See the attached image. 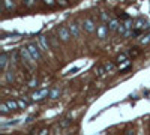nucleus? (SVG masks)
I'll use <instances>...</instances> for the list:
<instances>
[{
    "instance_id": "nucleus-1",
    "label": "nucleus",
    "mask_w": 150,
    "mask_h": 135,
    "mask_svg": "<svg viewBox=\"0 0 150 135\" xmlns=\"http://www.w3.org/2000/svg\"><path fill=\"white\" fill-rule=\"evenodd\" d=\"M50 92H51V89H48V87H45V89H41V90H36L35 93H32V101L33 102H39V101H42V99H45V98H48L50 96Z\"/></svg>"
},
{
    "instance_id": "nucleus-2",
    "label": "nucleus",
    "mask_w": 150,
    "mask_h": 135,
    "mask_svg": "<svg viewBox=\"0 0 150 135\" xmlns=\"http://www.w3.org/2000/svg\"><path fill=\"white\" fill-rule=\"evenodd\" d=\"M20 56H21V59L24 60V63L27 65V68H33V65L36 63L35 60H33V57H32V54L29 53L27 47H26V48H24V47L21 48V50H20Z\"/></svg>"
},
{
    "instance_id": "nucleus-3",
    "label": "nucleus",
    "mask_w": 150,
    "mask_h": 135,
    "mask_svg": "<svg viewBox=\"0 0 150 135\" xmlns=\"http://www.w3.org/2000/svg\"><path fill=\"white\" fill-rule=\"evenodd\" d=\"M27 50H29V53L32 54V57H33L35 62H39V60L42 59V57H41V48H39V45L29 44V45H27Z\"/></svg>"
},
{
    "instance_id": "nucleus-4",
    "label": "nucleus",
    "mask_w": 150,
    "mask_h": 135,
    "mask_svg": "<svg viewBox=\"0 0 150 135\" xmlns=\"http://www.w3.org/2000/svg\"><path fill=\"white\" fill-rule=\"evenodd\" d=\"M57 35H59V39L63 42H68L71 39V32H69V27L66 26H60L57 29Z\"/></svg>"
},
{
    "instance_id": "nucleus-5",
    "label": "nucleus",
    "mask_w": 150,
    "mask_h": 135,
    "mask_svg": "<svg viewBox=\"0 0 150 135\" xmlns=\"http://www.w3.org/2000/svg\"><path fill=\"white\" fill-rule=\"evenodd\" d=\"M86 32H89V33H93L98 27L95 26V23H93V20L92 18H86L84 21H83V26H81Z\"/></svg>"
},
{
    "instance_id": "nucleus-6",
    "label": "nucleus",
    "mask_w": 150,
    "mask_h": 135,
    "mask_svg": "<svg viewBox=\"0 0 150 135\" xmlns=\"http://www.w3.org/2000/svg\"><path fill=\"white\" fill-rule=\"evenodd\" d=\"M38 45H39V48L42 51H45V53L50 51V42H48L47 36H39V38H38Z\"/></svg>"
},
{
    "instance_id": "nucleus-7",
    "label": "nucleus",
    "mask_w": 150,
    "mask_h": 135,
    "mask_svg": "<svg viewBox=\"0 0 150 135\" xmlns=\"http://www.w3.org/2000/svg\"><path fill=\"white\" fill-rule=\"evenodd\" d=\"M108 26H105V24H101V26H98L96 29V33H98V38L99 39H105L107 35H108Z\"/></svg>"
},
{
    "instance_id": "nucleus-8",
    "label": "nucleus",
    "mask_w": 150,
    "mask_h": 135,
    "mask_svg": "<svg viewBox=\"0 0 150 135\" xmlns=\"http://www.w3.org/2000/svg\"><path fill=\"white\" fill-rule=\"evenodd\" d=\"M69 32H71L72 38H80V36H81V30H80V26H78L77 23L69 24Z\"/></svg>"
},
{
    "instance_id": "nucleus-9",
    "label": "nucleus",
    "mask_w": 150,
    "mask_h": 135,
    "mask_svg": "<svg viewBox=\"0 0 150 135\" xmlns=\"http://www.w3.org/2000/svg\"><path fill=\"white\" fill-rule=\"evenodd\" d=\"M147 27H150L149 24L143 20V18H138L135 23H134V29L135 30H144V29H147Z\"/></svg>"
},
{
    "instance_id": "nucleus-10",
    "label": "nucleus",
    "mask_w": 150,
    "mask_h": 135,
    "mask_svg": "<svg viewBox=\"0 0 150 135\" xmlns=\"http://www.w3.org/2000/svg\"><path fill=\"white\" fill-rule=\"evenodd\" d=\"M120 24H122V23H119L117 18H111V21L108 23V29H110L111 32H117V29L120 27Z\"/></svg>"
},
{
    "instance_id": "nucleus-11",
    "label": "nucleus",
    "mask_w": 150,
    "mask_h": 135,
    "mask_svg": "<svg viewBox=\"0 0 150 135\" xmlns=\"http://www.w3.org/2000/svg\"><path fill=\"white\" fill-rule=\"evenodd\" d=\"M8 62H9V59H8V56L3 53L2 56H0V69H2V71H6V68H8Z\"/></svg>"
},
{
    "instance_id": "nucleus-12",
    "label": "nucleus",
    "mask_w": 150,
    "mask_h": 135,
    "mask_svg": "<svg viewBox=\"0 0 150 135\" xmlns=\"http://www.w3.org/2000/svg\"><path fill=\"white\" fill-rule=\"evenodd\" d=\"M6 105H8V108L11 110V111H17V110H20L18 108V102L14 101V99H8L6 101Z\"/></svg>"
},
{
    "instance_id": "nucleus-13",
    "label": "nucleus",
    "mask_w": 150,
    "mask_h": 135,
    "mask_svg": "<svg viewBox=\"0 0 150 135\" xmlns=\"http://www.w3.org/2000/svg\"><path fill=\"white\" fill-rule=\"evenodd\" d=\"M60 93H62L60 87H54V89H51V92H50V99H57V98L60 96Z\"/></svg>"
},
{
    "instance_id": "nucleus-14",
    "label": "nucleus",
    "mask_w": 150,
    "mask_h": 135,
    "mask_svg": "<svg viewBox=\"0 0 150 135\" xmlns=\"http://www.w3.org/2000/svg\"><path fill=\"white\" fill-rule=\"evenodd\" d=\"M140 44H141V45H147V44H150V32L141 36V38H140Z\"/></svg>"
},
{
    "instance_id": "nucleus-15",
    "label": "nucleus",
    "mask_w": 150,
    "mask_h": 135,
    "mask_svg": "<svg viewBox=\"0 0 150 135\" xmlns=\"http://www.w3.org/2000/svg\"><path fill=\"white\" fill-rule=\"evenodd\" d=\"M3 8L8 9V11H12V9L15 8V3L11 2V0H5V2H3Z\"/></svg>"
},
{
    "instance_id": "nucleus-16",
    "label": "nucleus",
    "mask_w": 150,
    "mask_h": 135,
    "mask_svg": "<svg viewBox=\"0 0 150 135\" xmlns=\"http://www.w3.org/2000/svg\"><path fill=\"white\" fill-rule=\"evenodd\" d=\"M126 60H129V59H128V56L125 54V53H122V54H119V56H117V59H116V62H117L119 65H122L123 62H126Z\"/></svg>"
},
{
    "instance_id": "nucleus-17",
    "label": "nucleus",
    "mask_w": 150,
    "mask_h": 135,
    "mask_svg": "<svg viewBox=\"0 0 150 135\" xmlns=\"http://www.w3.org/2000/svg\"><path fill=\"white\" fill-rule=\"evenodd\" d=\"M131 63H132V60L129 59V60H126V62H123L122 65H119V66H117V69H119V71H123V69L129 68V66H131Z\"/></svg>"
},
{
    "instance_id": "nucleus-18",
    "label": "nucleus",
    "mask_w": 150,
    "mask_h": 135,
    "mask_svg": "<svg viewBox=\"0 0 150 135\" xmlns=\"http://www.w3.org/2000/svg\"><path fill=\"white\" fill-rule=\"evenodd\" d=\"M101 20L104 21V24H107V23H110L111 21V18H110V15L107 14L105 11H101Z\"/></svg>"
},
{
    "instance_id": "nucleus-19",
    "label": "nucleus",
    "mask_w": 150,
    "mask_h": 135,
    "mask_svg": "<svg viewBox=\"0 0 150 135\" xmlns=\"http://www.w3.org/2000/svg\"><path fill=\"white\" fill-rule=\"evenodd\" d=\"M104 68H105V72H108V74H111L112 71H114V69H116V65H114V63H111V62H108V63H107V65H105Z\"/></svg>"
},
{
    "instance_id": "nucleus-20",
    "label": "nucleus",
    "mask_w": 150,
    "mask_h": 135,
    "mask_svg": "<svg viewBox=\"0 0 150 135\" xmlns=\"http://www.w3.org/2000/svg\"><path fill=\"white\" fill-rule=\"evenodd\" d=\"M0 113H2V114H8V113H11V110L8 108L6 102H3V104H0Z\"/></svg>"
},
{
    "instance_id": "nucleus-21",
    "label": "nucleus",
    "mask_w": 150,
    "mask_h": 135,
    "mask_svg": "<svg viewBox=\"0 0 150 135\" xmlns=\"http://www.w3.org/2000/svg\"><path fill=\"white\" fill-rule=\"evenodd\" d=\"M17 102H18V108H20V110H24V108H27V105H29V102H27V101H24L23 98H21V99H18Z\"/></svg>"
},
{
    "instance_id": "nucleus-22",
    "label": "nucleus",
    "mask_w": 150,
    "mask_h": 135,
    "mask_svg": "<svg viewBox=\"0 0 150 135\" xmlns=\"http://www.w3.org/2000/svg\"><path fill=\"white\" fill-rule=\"evenodd\" d=\"M5 75H6V81H8V83H14V80H15L14 72H6Z\"/></svg>"
},
{
    "instance_id": "nucleus-23",
    "label": "nucleus",
    "mask_w": 150,
    "mask_h": 135,
    "mask_svg": "<svg viewBox=\"0 0 150 135\" xmlns=\"http://www.w3.org/2000/svg\"><path fill=\"white\" fill-rule=\"evenodd\" d=\"M38 83H39V81H38V78H36V77H33V78L29 81V84H27V86H29L30 89H33V87H36V86H38Z\"/></svg>"
},
{
    "instance_id": "nucleus-24",
    "label": "nucleus",
    "mask_w": 150,
    "mask_h": 135,
    "mask_svg": "<svg viewBox=\"0 0 150 135\" xmlns=\"http://www.w3.org/2000/svg\"><path fill=\"white\" fill-rule=\"evenodd\" d=\"M117 33L119 35H125V33H126V27H125V24H120V27L117 29Z\"/></svg>"
},
{
    "instance_id": "nucleus-25",
    "label": "nucleus",
    "mask_w": 150,
    "mask_h": 135,
    "mask_svg": "<svg viewBox=\"0 0 150 135\" xmlns=\"http://www.w3.org/2000/svg\"><path fill=\"white\" fill-rule=\"evenodd\" d=\"M44 3H45L47 6H50V8H53L57 2H56V0H44Z\"/></svg>"
},
{
    "instance_id": "nucleus-26",
    "label": "nucleus",
    "mask_w": 150,
    "mask_h": 135,
    "mask_svg": "<svg viewBox=\"0 0 150 135\" xmlns=\"http://www.w3.org/2000/svg\"><path fill=\"white\" fill-rule=\"evenodd\" d=\"M98 74H99V77H104V74H105V68H98Z\"/></svg>"
},
{
    "instance_id": "nucleus-27",
    "label": "nucleus",
    "mask_w": 150,
    "mask_h": 135,
    "mask_svg": "<svg viewBox=\"0 0 150 135\" xmlns=\"http://www.w3.org/2000/svg\"><path fill=\"white\" fill-rule=\"evenodd\" d=\"M24 5L30 8V6H33V5H35V2H33V0H26V2H24Z\"/></svg>"
},
{
    "instance_id": "nucleus-28",
    "label": "nucleus",
    "mask_w": 150,
    "mask_h": 135,
    "mask_svg": "<svg viewBox=\"0 0 150 135\" xmlns=\"http://www.w3.org/2000/svg\"><path fill=\"white\" fill-rule=\"evenodd\" d=\"M57 5H60V6H66L68 2H66V0H57Z\"/></svg>"
},
{
    "instance_id": "nucleus-29",
    "label": "nucleus",
    "mask_w": 150,
    "mask_h": 135,
    "mask_svg": "<svg viewBox=\"0 0 150 135\" xmlns=\"http://www.w3.org/2000/svg\"><path fill=\"white\" fill-rule=\"evenodd\" d=\"M47 134H48V131H47V129H42V131H41V134H39V135H47Z\"/></svg>"
},
{
    "instance_id": "nucleus-30",
    "label": "nucleus",
    "mask_w": 150,
    "mask_h": 135,
    "mask_svg": "<svg viewBox=\"0 0 150 135\" xmlns=\"http://www.w3.org/2000/svg\"><path fill=\"white\" fill-rule=\"evenodd\" d=\"M126 135H134V132H132V131H128V132H126Z\"/></svg>"
}]
</instances>
